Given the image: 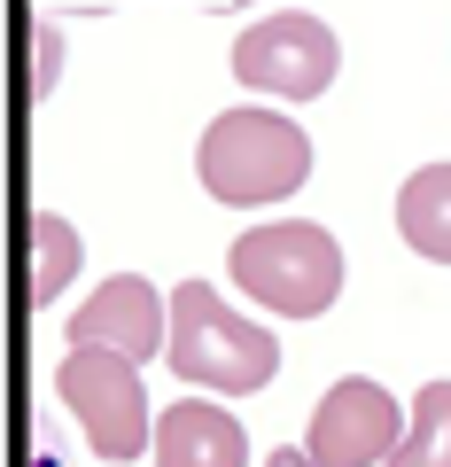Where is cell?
<instances>
[{"instance_id": "6da1fadb", "label": "cell", "mask_w": 451, "mask_h": 467, "mask_svg": "<svg viewBox=\"0 0 451 467\" xmlns=\"http://www.w3.org/2000/svg\"><path fill=\"white\" fill-rule=\"evenodd\" d=\"M195 180H202V195L226 202V211H265V202H288L312 180V140H303L296 117L250 101V109H226V117L202 125Z\"/></svg>"}, {"instance_id": "7a4b0ae2", "label": "cell", "mask_w": 451, "mask_h": 467, "mask_svg": "<svg viewBox=\"0 0 451 467\" xmlns=\"http://www.w3.org/2000/svg\"><path fill=\"white\" fill-rule=\"evenodd\" d=\"M164 367L179 374V382H195V389H218V398H257V389L281 374V343H272L257 319H241L210 281H179L171 288Z\"/></svg>"}, {"instance_id": "3957f363", "label": "cell", "mask_w": 451, "mask_h": 467, "mask_svg": "<svg viewBox=\"0 0 451 467\" xmlns=\"http://www.w3.org/2000/svg\"><path fill=\"white\" fill-rule=\"evenodd\" d=\"M234 288L250 304L281 319H319L334 296H343V242L312 218H272V226L234 234V257H226Z\"/></svg>"}, {"instance_id": "277c9868", "label": "cell", "mask_w": 451, "mask_h": 467, "mask_svg": "<svg viewBox=\"0 0 451 467\" xmlns=\"http://www.w3.org/2000/svg\"><path fill=\"white\" fill-rule=\"evenodd\" d=\"M55 398L70 405L78 436L94 444V460H140L156 444L149 429V389H140V358L125 350H94V343H70L63 367H55Z\"/></svg>"}, {"instance_id": "5b68a950", "label": "cell", "mask_w": 451, "mask_h": 467, "mask_svg": "<svg viewBox=\"0 0 451 467\" xmlns=\"http://www.w3.org/2000/svg\"><path fill=\"white\" fill-rule=\"evenodd\" d=\"M343 70V47L334 32L312 16V8H281V16H257L250 32L234 39V78L250 94H281V101H319Z\"/></svg>"}, {"instance_id": "8992f818", "label": "cell", "mask_w": 451, "mask_h": 467, "mask_svg": "<svg viewBox=\"0 0 451 467\" xmlns=\"http://www.w3.org/2000/svg\"><path fill=\"white\" fill-rule=\"evenodd\" d=\"M397 444H405V413H397V398H389L382 382H366V374L334 382L327 398L312 405V436H303V451H312L319 467H389Z\"/></svg>"}, {"instance_id": "52a82bcc", "label": "cell", "mask_w": 451, "mask_h": 467, "mask_svg": "<svg viewBox=\"0 0 451 467\" xmlns=\"http://www.w3.org/2000/svg\"><path fill=\"white\" fill-rule=\"evenodd\" d=\"M70 343H94V350H125L149 367L156 343H171V296H156L140 273H118V281H101L94 304L70 312Z\"/></svg>"}, {"instance_id": "ba28073f", "label": "cell", "mask_w": 451, "mask_h": 467, "mask_svg": "<svg viewBox=\"0 0 451 467\" xmlns=\"http://www.w3.org/2000/svg\"><path fill=\"white\" fill-rule=\"evenodd\" d=\"M156 467H250V436L210 398L164 405L156 413Z\"/></svg>"}, {"instance_id": "9c48e42d", "label": "cell", "mask_w": 451, "mask_h": 467, "mask_svg": "<svg viewBox=\"0 0 451 467\" xmlns=\"http://www.w3.org/2000/svg\"><path fill=\"white\" fill-rule=\"evenodd\" d=\"M397 234L428 265H451V164H420L397 187Z\"/></svg>"}, {"instance_id": "30bf717a", "label": "cell", "mask_w": 451, "mask_h": 467, "mask_svg": "<svg viewBox=\"0 0 451 467\" xmlns=\"http://www.w3.org/2000/svg\"><path fill=\"white\" fill-rule=\"evenodd\" d=\"M24 250H32V265H24V296H32V312H47V304L63 296L70 281H78V234H70V218L32 211V226H24Z\"/></svg>"}, {"instance_id": "8fae6325", "label": "cell", "mask_w": 451, "mask_h": 467, "mask_svg": "<svg viewBox=\"0 0 451 467\" xmlns=\"http://www.w3.org/2000/svg\"><path fill=\"white\" fill-rule=\"evenodd\" d=\"M389 467H451V382H428L405 413V444L389 451Z\"/></svg>"}, {"instance_id": "7c38bea8", "label": "cell", "mask_w": 451, "mask_h": 467, "mask_svg": "<svg viewBox=\"0 0 451 467\" xmlns=\"http://www.w3.org/2000/svg\"><path fill=\"white\" fill-rule=\"evenodd\" d=\"M55 70H63V32H55V16L32 24V101L55 94Z\"/></svg>"}, {"instance_id": "4fadbf2b", "label": "cell", "mask_w": 451, "mask_h": 467, "mask_svg": "<svg viewBox=\"0 0 451 467\" xmlns=\"http://www.w3.org/2000/svg\"><path fill=\"white\" fill-rule=\"evenodd\" d=\"M265 467H319V460H312V451H288V444H272V451H265Z\"/></svg>"}, {"instance_id": "5bb4252c", "label": "cell", "mask_w": 451, "mask_h": 467, "mask_svg": "<svg viewBox=\"0 0 451 467\" xmlns=\"http://www.w3.org/2000/svg\"><path fill=\"white\" fill-rule=\"evenodd\" d=\"M226 8H250V0H226Z\"/></svg>"}]
</instances>
